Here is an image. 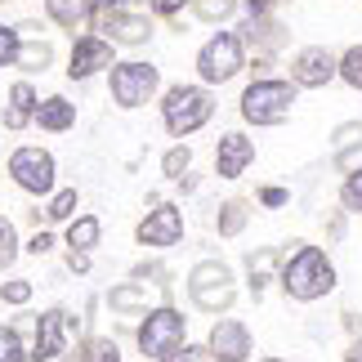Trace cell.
Listing matches in <instances>:
<instances>
[{
	"label": "cell",
	"instance_id": "obj_1",
	"mask_svg": "<svg viewBox=\"0 0 362 362\" xmlns=\"http://www.w3.org/2000/svg\"><path fill=\"white\" fill-rule=\"evenodd\" d=\"M277 282L291 300L300 304H313L336 291V264H331L317 246L309 242H291V250L282 255V273H277Z\"/></svg>",
	"mask_w": 362,
	"mask_h": 362
},
{
	"label": "cell",
	"instance_id": "obj_2",
	"mask_svg": "<svg viewBox=\"0 0 362 362\" xmlns=\"http://www.w3.org/2000/svg\"><path fill=\"white\" fill-rule=\"evenodd\" d=\"M211 117H215V99H211L206 86H175V90H165L161 121H165V130H170L175 139L197 134Z\"/></svg>",
	"mask_w": 362,
	"mask_h": 362
},
{
	"label": "cell",
	"instance_id": "obj_3",
	"mask_svg": "<svg viewBox=\"0 0 362 362\" xmlns=\"http://www.w3.org/2000/svg\"><path fill=\"white\" fill-rule=\"evenodd\" d=\"M296 81H273V76H255L242 94V121L250 125H282L296 103Z\"/></svg>",
	"mask_w": 362,
	"mask_h": 362
},
{
	"label": "cell",
	"instance_id": "obj_4",
	"mask_svg": "<svg viewBox=\"0 0 362 362\" xmlns=\"http://www.w3.org/2000/svg\"><path fill=\"white\" fill-rule=\"evenodd\" d=\"M90 23L112 45H148L152 40V18L144 9H134V0H99Z\"/></svg>",
	"mask_w": 362,
	"mask_h": 362
},
{
	"label": "cell",
	"instance_id": "obj_5",
	"mask_svg": "<svg viewBox=\"0 0 362 362\" xmlns=\"http://www.w3.org/2000/svg\"><path fill=\"white\" fill-rule=\"evenodd\" d=\"M188 296L197 309L206 313H228L238 304V282H233V269L219 259H202L197 269L188 273Z\"/></svg>",
	"mask_w": 362,
	"mask_h": 362
},
{
	"label": "cell",
	"instance_id": "obj_6",
	"mask_svg": "<svg viewBox=\"0 0 362 362\" xmlns=\"http://www.w3.org/2000/svg\"><path fill=\"white\" fill-rule=\"evenodd\" d=\"M246 67V40L238 32H219L197 49V76L206 86H228Z\"/></svg>",
	"mask_w": 362,
	"mask_h": 362
},
{
	"label": "cell",
	"instance_id": "obj_7",
	"mask_svg": "<svg viewBox=\"0 0 362 362\" xmlns=\"http://www.w3.org/2000/svg\"><path fill=\"white\" fill-rule=\"evenodd\" d=\"M184 336H188V317L175 313L170 304L148 309L144 322H139V349H144V358H152V362L170 358L179 344H184Z\"/></svg>",
	"mask_w": 362,
	"mask_h": 362
},
{
	"label": "cell",
	"instance_id": "obj_8",
	"mask_svg": "<svg viewBox=\"0 0 362 362\" xmlns=\"http://www.w3.org/2000/svg\"><path fill=\"white\" fill-rule=\"evenodd\" d=\"M107 90H112V103L117 107H125V112H134V107H144L152 94L161 90V72L152 63H139V59H130V63H112L107 67Z\"/></svg>",
	"mask_w": 362,
	"mask_h": 362
},
{
	"label": "cell",
	"instance_id": "obj_9",
	"mask_svg": "<svg viewBox=\"0 0 362 362\" xmlns=\"http://www.w3.org/2000/svg\"><path fill=\"white\" fill-rule=\"evenodd\" d=\"M54 175H59V165H54L45 148H13L9 152V179L23 192H32V197L54 192Z\"/></svg>",
	"mask_w": 362,
	"mask_h": 362
},
{
	"label": "cell",
	"instance_id": "obj_10",
	"mask_svg": "<svg viewBox=\"0 0 362 362\" xmlns=\"http://www.w3.org/2000/svg\"><path fill=\"white\" fill-rule=\"evenodd\" d=\"M340 76V54H331L327 45H309L291 59V81L300 90H322Z\"/></svg>",
	"mask_w": 362,
	"mask_h": 362
},
{
	"label": "cell",
	"instance_id": "obj_11",
	"mask_svg": "<svg viewBox=\"0 0 362 362\" xmlns=\"http://www.w3.org/2000/svg\"><path fill=\"white\" fill-rule=\"evenodd\" d=\"M72 313L67 309H45L36 317V344H32V362H59L67 354V336H72Z\"/></svg>",
	"mask_w": 362,
	"mask_h": 362
},
{
	"label": "cell",
	"instance_id": "obj_12",
	"mask_svg": "<svg viewBox=\"0 0 362 362\" xmlns=\"http://www.w3.org/2000/svg\"><path fill=\"white\" fill-rule=\"evenodd\" d=\"M215 362H246L250 358V327L238 317H219L211 327V340H206Z\"/></svg>",
	"mask_w": 362,
	"mask_h": 362
},
{
	"label": "cell",
	"instance_id": "obj_13",
	"mask_svg": "<svg viewBox=\"0 0 362 362\" xmlns=\"http://www.w3.org/2000/svg\"><path fill=\"white\" fill-rule=\"evenodd\" d=\"M103 67H112V40L107 36H81L72 45V59H67V76L90 81V76H99Z\"/></svg>",
	"mask_w": 362,
	"mask_h": 362
},
{
	"label": "cell",
	"instance_id": "obj_14",
	"mask_svg": "<svg viewBox=\"0 0 362 362\" xmlns=\"http://www.w3.org/2000/svg\"><path fill=\"white\" fill-rule=\"evenodd\" d=\"M134 238L144 246H157V250L179 246V238H184V211H179V206H157V211H148V219L139 224Z\"/></svg>",
	"mask_w": 362,
	"mask_h": 362
},
{
	"label": "cell",
	"instance_id": "obj_15",
	"mask_svg": "<svg viewBox=\"0 0 362 362\" xmlns=\"http://www.w3.org/2000/svg\"><path fill=\"white\" fill-rule=\"evenodd\" d=\"M255 161V139H246L242 130H228L215 148V175L219 179H242L246 165Z\"/></svg>",
	"mask_w": 362,
	"mask_h": 362
},
{
	"label": "cell",
	"instance_id": "obj_16",
	"mask_svg": "<svg viewBox=\"0 0 362 362\" xmlns=\"http://www.w3.org/2000/svg\"><path fill=\"white\" fill-rule=\"evenodd\" d=\"M331 152H336L340 175L362 170V121H344L336 134H331Z\"/></svg>",
	"mask_w": 362,
	"mask_h": 362
},
{
	"label": "cell",
	"instance_id": "obj_17",
	"mask_svg": "<svg viewBox=\"0 0 362 362\" xmlns=\"http://www.w3.org/2000/svg\"><path fill=\"white\" fill-rule=\"evenodd\" d=\"M242 40H250V45H259V49H282L286 45V27L282 23H277L273 18V13H250V18H246V27H242Z\"/></svg>",
	"mask_w": 362,
	"mask_h": 362
},
{
	"label": "cell",
	"instance_id": "obj_18",
	"mask_svg": "<svg viewBox=\"0 0 362 362\" xmlns=\"http://www.w3.org/2000/svg\"><path fill=\"white\" fill-rule=\"evenodd\" d=\"M36 125H40V130H49V134L72 130V125H76V103H67L63 94L40 99V103H36Z\"/></svg>",
	"mask_w": 362,
	"mask_h": 362
},
{
	"label": "cell",
	"instance_id": "obj_19",
	"mask_svg": "<svg viewBox=\"0 0 362 362\" xmlns=\"http://www.w3.org/2000/svg\"><path fill=\"white\" fill-rule=\"evenodd\" d=\"M94 5H99V0H45V13L63 32H81V27L94 18Z\"/></svg>",
	"mask_w": 362,
	"mask_h": 362
},
{
	"label": "cell",
	"instance_id": "obj_20",
	"mask_svg": "<svg viewBox=\"0 0 362 362\" xmlns=\"http://www.w3.org/2000/svg\"><path fill=\"white\" fill-rule=\"evenodd\" d=\"M107 304H112V313H121V317H144L152 309V296H148L144 282H125V286L107 291Z\"/></svg>",
	"mask_w": 362,
	"mask_h": 362
},
{
	"label": "cell",
	"instance_id": "obj_21",
	"mask_svg": "<svg viewBox=\"0 0 362 362\" xmlns=\"http://www.w3.org/2000/svg\"><path fill=\"white\" fill-rule=\"evenodd\" d=\"M36 90L27 86V81H18V86H9V107H5V125L9 130H23L27 121H36Z\"/></svg>",
	"mask_w": 362,
	"mask_h": 362
},
{
	"label": "cell",
	"instance_id": "obj_22",
	"mask_svg": "<svg viewBox=\"0 0 362 362\" xmlns=\"http://www.w3.org/2000/svg\"><path fill=\"white\" fill-rule=\"evenodd\" d=\"M63 362H121V349H117V340H107V336H90V340H81Z\"/></svg>",
	"mask_w": 362,
	"mask_h": 362
},
{
	"label": "cell",
	"instance_id": "obj_23",
	"mask_svg": "<svg viewBox=\"0 0 362 362\" xmlns=\"http://www.w3.org/2000/svg\"><path fill=\"white\" fill-rule=\"evenodd\" d=\"M49 63H54V45H49V40H27V36H23L13 67H23V72H45Z\"/></svg>",
	"mask_w": 362,
	"mask_h": 362
},
{
	"label": "cell",
	"instance_id": "obj_24",
	"mask_svg": "<svg viewBox=\"0 0 362 362\" xmlns=\"http://www.w3.org/2000/svg\"><path fill=\"white\" fill-rule=\"evenodd\" d=\"M99 238H103V224L94 215H76L72 224H67V246L72 250H94Z\"/></svg>",
	"mask_w": 362,
	"mask_h": 362
},
{
	"label": "cell",
	"instance_id": "obj_25",
	"mask_svg": "<svg viewBox=\"0 0 362 362\" xmlns=\"http://www.w3.org/2000/svg\"><path fill=\"white\" fill-rule=\"evenodd\" d=\"M273 264H282V255L277 250H255V255H246V269H250V296H264V286H269V273Z\"/></svg>",
	"mask_w": 362,
	"mask_h": 362
},
{
	"label": "cell",
	"instance_id": "obj_26",
	"mask_svg": "<svg viewBox=\"0 0 362 362\" xmlns=\"http://www.w3.org/2000/svg\"><path fill=\"white\" fill-rule=\"evenodd\" d=\"M246 219H250V206L246 202H224L219 206V215H215V228H219V238H238V233L246 228Z\"/></svg>",
	"mask_w": 362,
	"mask_h": 362
},
{
	"label": "cell",
	"instance_id": "obj_27",
	"mask_svg": "<svg viewBox=\"0 0 362 362\" xmlns=\"http://www.w3.org/2000/svg\"><path fill=\"white\" fill-rule=\"evenodd\" d=\"M76 188H63V192H54L49 206H45V224H67V219L76 215Z\"/></svg>",
	"mask_w": 362,
	"mask_h": 362
},
{
	"label": "cell",
	"instance_id": "obj_28",
	"mask_svg": "<svg viewBox=\"0 0 362 362\" xmlns=\"http://www.w3.org/2000/svg\"><path fill=\"white\" fill-rule=\"evenodd\" d=\"M188 165H192V148H188V144H175V148H170V152L161 157V175H165V179H175V184H179V179L188 175Z\"/></svg>",
	"mask_w": 362,
	"mask_h": 362
},
{
	"label": "cell",
	"instance_id": "obj_29",
	"mask_svg": "<svg viewBox=\"0 0 362 362\" xmlns=\"http://www.w3.org/2000/svg\"><path fill=\"white\" fill-rule=\"evenodd\" d=\"M233 9H238V0H192V13L206 23H224L233 18Z\"/></svg>",
	"mask_w": 362,
	"mask_h": 362
},
{
	"label": "cell",
	"instance_id": "obj_30",
	"mask_svg": "<svg viewBox=\"0 0 362 362\" xmlns=\"http://www.w3.org/2000/svg\"><path fill=\"white\" fill-rule=\"evenodd\" d=\"M340 81H349L354 90H362V45H349L340 54Z\"/></svg>",
	"mask_w": 362,
	"mask_h": 362
},
{
	"label": "cell",
	"instance_id": "obj_31",
	"mask_svg": "<svg viewBox=\"0 0 362 362\" xmlns=\"http://www.w3.org/2000/svg\"><path fill=\"white\" fill-rule=\"evenodd\" d=\"M18 259V233L5 215H0V269H9V264Z\"/></svg>",
	"mask_w": 362,
	"mask_h": 362
},
{
	"label": "cell",
	"instance_id": "obj_32",
	"mask_svg": "<svg viewBox=\"0 0 362 362\" xmlns=\"http://www.w3.org/2000/svg\"><path fill=\"white\" fill-rule=\"evenodd\" d=\"M0 362H27V349L13 327H0Z\"/></svg>",
	"mask_w": 362,
	"mask_h": 362
},
{
	"label": "cell",
	"instance_id": "obj_33",
	"mask_svg": "<svg viewBox=\"0 0 362 362\" xmlns=\"http://www.w3.org/2000/svg\"><path fill=\"white\" fill-rule=\"evenodd\" d=\"M0 300L13 304V309H23V304L32 300V282H27V277H9V282L0 286Z\"/></svg>",
	"mask_w": 362,
	"mask_h": 362
},
{
	"label": "cell",
	"instance_id": "obj_34",
	"mask_svg": "<svg viewBox=\"0 0 362 362\" xmlns=\"http://www.w3.org/2000/svg\"><path fill=\"white\" fill-rule=\"evenodd\" d=\"M340 202H344V211H358V215H362V170H354V175H344Z\"/></svg>",
	"mask_w": 362,
	"mask_h": 362
},
{
	"label": "cell",
	"instance_id": "obj_35",
	"mask_svg": "<svg viewBox=\"0 0 362 362\" xmlns=\"http://www.w3.org/2000/svg\"><path fill=\"white\" fill-rule=\"evenodd\" d=\"M18 45H23V32H18V27H0V63H13V59H18Z\"/></svg>",
	"mask_w": 362,
	"mask_h": 362
},
{
	"label": "cell",
	"instance_id": "obj_36",
	"mask_svg": "<svg viewBox=\"0 0 362 362\" xmlns=\"http://www.w3.org/2000/svg\"><path fill=\"white\" fill-rule=\"evenodd\" d=\"M161 362H215V358H211V349H202V344H179V349Z\"/></svg>",
	"mask_w": 362,
	"mask_h": 362
},
{
	"label": "cell",
	"instance_id": "obj_37",
	"mask_svg": "<svg viewBox=\"0 0 362 362\" xmlns=\"http://www.w3.org/2000/svg\"><path fill=\"white\" fill-rule=\"evenodd\" d=\"M188 5H192V0H148V9H152V13H161V18H170V23H175Z\"/></svg>",
	"mask_w": 362,
	"mask_h": 362
},
{
	"label": "cell",
	"instance_id": "obj_38",
	"mask_svg": "<svg viewBox=\"0 0 362 362\" xmlns=\"http://www.w3.org/2000/svg\"><path fill=\"white\" fill-rule=\"evenodd\" d=\"M286 202H291V192H286V188H277V184L259 188V206H269V211H277V206H286Z\"/></svg>",
	"mask_w": 362,
	"mask_h": 362
},
{
	"label": "cell",
	"instance_id": "obj_39",
	"mask_svg": "<svg viewBox=\"0 0 362 362\" xmlns=\"http://www.w3.org/2000/svg\"><path fill=\"white\" fill-rule=\"evenodd\" d=\"M49 250H54V238H49V233H36V238L32 242H27V255H49Z\"/></svg>",
	"mask_w": 362,
	"mask_h": 362
},
{
	"label": "cell",
	"instance_id": "obj_40",
	"mask_svg": "<svg viewBox=\"0 0 362 362\" xmlns=\"http://www.w3.org/2000/svg\"><path fill=\"white\" fill-rule=\"evenodd\" d=\"M67 269H72V273H90V250H67Z\"/></svg>",
	"mask_w": 362,
	"mask_h": 362
},
{
	"label": "cell",
	"instance_id": "obj_41",
	"mask_svg": "<svg viewBox=\"0 0 362 362\" xmlns=\"http://www.w3.org/2000/svg\"><path fill=\"white\" fill-rule=\"evenodd\" d=\"M327 233H331V238H344V211H331V219H327Z\"/></svg>",
	"mask_w": 362,
	"mask_h": 362
},
{
	"label": "cell",
	"instance_id": "obj_42",
	"mask_svg": "<svg viewBox=\"0 0 362 362\" xmlns=\"http://www.w3.org/2000/svg\"><path fill=\"white\" fill-rule=\"evenodd\" d=\"M273 5H277V0H246V9H250V13H269Z\"/></svg>",
	"mask_w": 362,
	"mask_h": 362
},
{
	"label": "cell",
	"instance_id": "obj_43",
	"mask_svg": "<svg viewBox=\"0 0 362 362\" xmlns=\"http://www.w3.org/2000/svg\"><path fill=\"white\" fill-rule=\"evenodd\" d=\"M344 327H349L354 336H362V317H358V313H344Z\"/></svg>",
	"mask_w": 362,
	"mask_h": 362
},
{
	"label": "cell",
	"instance_id": "obj_44",
	"mask_svg": "<svg viewBox=\"0 0 362 362\" xmlns=\"http://www.w3.org/2000/svg\"><path fill=\"white\" fill-rule=\"evenodd\" d=\"M344 362H362V340L349 344V354H344Z\"/></svg>",
	"mask_w": 362,
	"mask_h": 362
},
{
	"label": "cell",
	"instance_id": "obj_45",
	"mask_svg": "<svg viewBox=\"0 0 362 362\" xmlns=\"http://www.w3.org/2000/svg\"><path fill=\"white\" fill-rule=\"evenodd\" d=\"M264 362H286V358H264Z\"/></svg>",
	"mask_w": 362,
	"mask_h": 362
},
{
	"label": "cell",
	"instance_id": "obj_46",
	"mask_svg": "<svg viewBox=\"0 0 362 362\" xmlns=\"http://www.w3.org/2000/svg\"><path fill=\"white\" fill-rule=\"evenodd\" d=\"M0 5H9V0H0Z\"/></svg>",
	"mask_w": 362,
	"mask_h": 362
}]
</instances>
